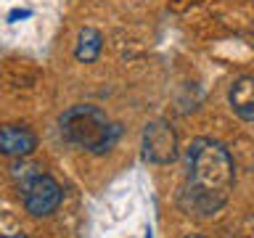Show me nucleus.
I'll return each mask as SVG.
<instances>
[{
    "mask_svg": "<svg viewBox=\"0 0 254 238\" xmlns=\"http://www.w3.org/2000/svg\"><path fill=\"white\" fill-rule=\"evenodd\" d=\"M37 148V135L27 124H3L0 127V156L27 159Z\"/></svg>",
    "mask_w": 254,
    "mask_h": 238,
    "instance_id": "nucleus-5",
    "label": "nucleus"
},
{
    "mask_svg": "<svg viewBox=\"0 0 254 238\" xmlns=\"http://www.w3.org/2000/svg\"><path fill=\"white\" fill-rule=\"evenodd\" d=\"M233 178V156L220 140H190L186 151V185L180 193V206L193 217H212L228 204Z\"/></svg>",
    "mask_w": 254,
    "mask_h": 238,
    "instance_id": "nucleus-1",
    "label": "nucleus"
},
{
    "mask_svg": "<svg viewBox=\"0 0 254 238\" xmlns=\"http://www.w3.org/2000/svg\"><path fill=\"white\" fill-rule=\"evenodd\" d=\"M101 51H103V37H101V32L93 29V27H85V29L77 35L74 59H77L79 63H93V61L101 56Z\"/></svg>",
    "mask_w": 254,
    "mask_h": 238,
    "instance_id": "nucleus-7",
    "label": "nucleus"
},
{
    "mask_svg": "<svg viewBox=\"0 0 254 238\" xmlns=\"http://www.w3.org/2000/svg\"><path fill=\"white\" fill-rule=\"evenodd\" d=\"M27 16H32V11H11V16H8V19H27Z\"/></svg>",
    "mask_w": 254,
    "mask_h": 238,
    "instance_id": "nucleus-8",
    "label": "nucleus"
},
{
    "mask_svg": "<svg viewBox=\"0 0 254 238\" xmlns=\"http://www.w3.org/2000/svg\"><path fill=\"white\" fill-rule=\"evenodd\" d=\"M59 132L69 146L90 151V154H103L117 143L119 124L109 122V117L98 106L79 103L59 117Z\"/></svg>",
    "mask_w": 254,
    "mask_h": 238,
    "instance_id": "nucleus-2",
    "label": "nucleus"
},
{
    "mask_svg": "<svg viewBox=\"0 0 254 238\" xmlns=\"http://www.w3.org/2000/svg\"><path fill=\"white\" fill-rule=\"evenodd\" d=\"M0 238H27L24 233H8V236H0Z\"/></svg>",
    "mask_w": 254,
    "mask_h": 238,
    "instance_id": "nucleus-9",
    "label": "nucleus"
},
{
    "mask_svg": "<svg viewBox=\"0 0 254 238\" xmlns=\"http://www.w3.org/2000/svg\"><path fill=\"white\" fill-rule=\"evenodd\" d=\"M11 178H13L21 201L32 217H51L61 206L64 188L59 185V180L53 175L43 172L40 164H32V162H24L21 159V162H16L11 167Z\"/></svg>",
    "mask_w": 254,
    "mask_h": 238,
    "instance_id": "nucleus-3",
    "label": "nucleus"
},
{
    "mask_svg": "<svg viewBox=\"0 0 254 238\" xmlns=\"http://www.w3.org/2000/svg\"><path fill=\"white\" fill-rule=\"evenodd\" d=\"M228 103L238 119L254 124V74L233 79V85L228 87Z\"/></svg>",
    "mask_w": 254,
    "mask_h": 238,
    "instance_id": "nucleus-6",
    "label": "nucleus"
},
{
    "mask_svg": "<svg viewBox=\"0 0 254 238\" xmlns=\"http://www.w3.org/2000/svg\"><path fill=\"white\" fill-rule=\"evenodd\" d=\"M180 156L178 132L170 122L154 119L143 127V159L151 164H172Z\"/></svg>",
    "mask_w": 254,
    "mask_h": 238,
    "instance_id": "nucleus-4",
    "label": "nucleus"
}]
</instances>
